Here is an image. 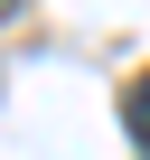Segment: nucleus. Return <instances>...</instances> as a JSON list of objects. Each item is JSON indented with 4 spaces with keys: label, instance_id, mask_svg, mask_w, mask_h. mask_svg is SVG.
I'll use <instances>...</instances> for the list:
<instances>
[{
    "label": "nucleus",
    "instance_id": "obj_1",
    "mask_svg": "<svg viewBox=\"0 0 150 160\" xmlns=\"http://www.w3.org/2000/svg\"><path fill=\"white\" fill-rule=\"evenodd\" d=\"M122 122H131V151H150V66L131 75V94H122Z\"/></svg>",
    "mask_w": 150,
    "mask_h": 160
},
{
    "label": "nucleus",
    "instance_id": "obj_2",
    "mask_svg": "<svg viewBox=\"0 0 150 160\" xmlns=\"http://www.w3.org/2000/svg\"><path fill=\"white\" fill-rule=\"evenodd\" d=\"M19 10H28V0H0V19H19Z\"/></svg>",
    "mask_w": 150,
    "mask_h": 160
}]
</instances>
